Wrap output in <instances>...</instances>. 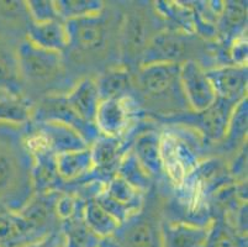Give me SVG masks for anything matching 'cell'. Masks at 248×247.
Here are the masks:
<instances>
[{
    "label": "cell",
    "instance_id": "d4e9b609",
    "mask_svg": "<svg viewBox=\"0 0 248 247\" xmlns=\"http://www.w3.org/2000/svg\"><path fill=\"white\" fill-rule=\"evenodd\" d=\"M104 192L119 203L131 208L134 212L140 213L143 208L145 194H142L141 192L135 189L134 187H131L126 181H124L121 177L116 176V174L112 177L111 180L108 181L107 185L104 188Z\"/></svg>",
    "mask_w": 248,
    "mask_h": 247
},
{
    "label": "cell",
    "instance_id": "e0dca14e",
    "mask_svg": "<svg viewBox=\"0 0 248 247\" xmlns=\"http://www.w3.org/2000/svg\"><path fill=\"white\" fill-rule=\"evenodd\" d=\"M26 40L47 51L63 52L68 49V35L62 20L35 24L30 20L26 29Z\"/></svg>",
    "mask_w": 248,
    "mask_h": 247
},
{
    "label": "cell",
    "instance_id": "44dd1931",
    "mask_svg": "<svg viewBox=\"0 0 248 247\" xmlns=\"http://www.w3.org/2000/svg\"><path fill=\"white\" fill-rule=\"evenodd\" d=\"M83 220L94 235L99 239L112 237L120 229V223L107 213L94 199L87 200L83 209Z\"/></svg>",
    "mask_w": 248,
    "mask_h": 247
},
{
    "label": "cell",
    "instance_id": "f546056e",
    "mask_svg": "<svg viewBox=\"0 0 248 247\" xmlns=\"http://www.w3.org/2000/svg\"><path fill=\"white\" fill-rule=\"evenodd\" d=\"M98 247H119L117 244L115 242V240L112 237H109V239H103L100 241V244L98 245Z\"/></svg>",
    "mask_w": 248,
    "mask_h": 247
},
{
    "label": "cell",
    "instance_id": "ffe728a7",
    "mask_svg": "<svg viewBox=\"0 0 248 247\" xmlns=\"http://www.w3.org/2000/svg\"><path fill=\"white\" fill-rule=\"evenodd\" d=\"M56 166L63 182L82 180L95 171L90 148L61 153L56 156Z\"/></svg>",
    "mask_w": 248,
    "mask_h": 247
},
{
    "label": "cell",
    "instance_id": "f1b7e54d",
    "mask_svg": "<svg viewBox=\"0 0 248 247\" xmlns=\"http://www.w3.org/2000/svg\"><path fill=\"white\" fill-rule=\"evenodd\" d=\"M22 247H64V235L60 228L57 230L52 231L51 234L46 235L42 239L31 242L29 245H25Z\"/></svg>",
    "mask_w": 248,
    "mask_h": 247
},
{
    "label": "cell",
    "instance_id": "cb8c5ba5",
    "mask_svg": "<svg viewBox=\"0 0 248 247\" xmlns=\"http://www.w3.org/2000/svg\"><path fill=\"white\" fill-rule=\"evenodd\" d=\"M155 13L159 16L170 20L177 25V30L183 33L195 35V24H194V14L190 6L182 5V3L175 1H157L155 3Z\"/></svg>",
    "mask_w": 248,
    "mask_h": 247
},
{
    "label": "cell",
    "instance_id": "2e32d148",
    "mask_svg": "<svg viewBox=\"0 0 248 247\" xmlns=\"http://www.w3.org/2000/svg\"><path fill=\"white\" fill-rule=\"evenodd\" d=\"M143 169L152 178L166 177L161 157V136L153 130L142 131L136 135L130 146Z\"/></svg>",
    "mask_w": 248,
    "mask_h": 247
},
{
    "label": "cell",
    "instance_id": "603a6c76",
    "mask_svg": "<svg viewBox=\"0 0 248 247\" xmlns=\"http://www.w3.org/2000/svg\"><path fill=\"white\" fill-rule=\"evenodd\" d=\"M64 235V247H98L101 239L88 229L83 220V214L61 223Z\"/></svg>",
    "mask_w": 248,
    "mask_h": 247
},
{
    "label": "cell",
    "instance_id": "ac0fdd59",
    "mask_svg": "<svg viewBox=\"0 0 248 247\" xmlns=\"http://www.w3.org/2000/svg\"><path fill=\"white\" fill-rule=\"evenodd\" d=\"M94 168L100 174H116L121 157L127 151L124 147L123 137H109L99 133L94 142L89 146Z\"/></svg>",
    "mask_w": 248,
    "mask_h": 247
},
{
    "label": "cell",
    "instance_id": "484cf974",
    "mask_svg": "<svg viewBox=\"0 0 248 247\" xmlns=\"http://www.w3.org/2000/svg\"><path fill=\"white\" fill-rule=\"evenodd\" d=\"M55 5L62 21L95 15L107 6L101 0H56Z\"/></svg>",
    "mask_w": 248,
    "mask_h": 247
},
{
    "label": "cell",
    "instance_id": "8992f818",
    "mask_svg": "<svg viewBox=\"0 0 248 247\" xmlns=\"http://www.w3.org/2000/svg\"><path fill=\"white\" fill-rule=\"evenodd\" d=\"M19 67V74L22 82L41 84L52 82L62 73L63 56L58 52L47 51L31 44L26 38L15 49Z\"/></svg>",
    "mask_w": 248,
    "mask_h": 247
},
{
    "label": "cell",
    "instance_id": "30bf717a",
    "mask_svg": "<svg viewBox=\"0 0 248 247\" xmlns=\"http://www.w3.org/2000/svg\"><path fill=\"white\" fill-rule=\"evenodd\" d=\"M32 133L38 136L45 146L56 156L89 147V144L76 129L60 121H33Z\"/></svg>",
    "mask_w": 248,
    "mask_h": 247
},
{
    "label": "cell",
    "instance_id": "52a82bcc",
    "mask_svg": "<svg viewBox=\"0 0 248 247\" xmlns=\"http://www.w3.org/2000/svg\"><path fill=\"white\" fill-rule=\"evenodd\" d=\"M193 35L175 29H162L151 38L139 67L151 63H178L193 60ZM194 61V60H193ZM137 67V68H139Z\"/></svg>",
    "mask_w": 248,
    "mask_h": 247
},
{
    "label": "cell",
    "instance_id": "d6986e66",
    "mask_svg": "<svg viewBox=\"0 0 248 247\" xmlns=\"http://www.w3.org/2000/svg\"><path fill=\"white\" fill-rule=\"evenodd\" d=\"M95 82L100 100L126 98L134 89V74L123 65L108 68Z\"/></svg>",
    "mask_w": 248,
    "mask_h": 247
},
{
    "label": "cell",
    "instance_id": "277c9868",
    "mask_svg": "<svg viewBox=\"0 0 248 247\" xmlns=\"http://www.w3.org/2000/svg\"><path fill=\"white\" fill-rule=\"evenodd\" d=\"M157 33L158 31L155 30L151 11L146 6L136 5L126 11L123 15L119 30L121 65L128 69L131 65H140L146 47Z\"/></svg>",
    "mask_w": 248,
    "mask_h": 247
},
{
    "label": "cell",
    "instance_id": "9c48e42d",
    "mask_svg": "<svg viewBox=\"0 0 248 247\" xmlns=\"http://www.w3.org/2000/svg\"><path fill=\"white\" fill-rule=\"evenodd\" d=\"M137 101L130 97L100 100L95 115V128L100 135L123 137L127 131L132 114L137 110Z\"/></svg>",
    "mask_w": 248,
    "mask_h": 247
},
{
    "label": "cell",
    "instance_id": "7c38bea8",
    "mask_svg": "<svg viewBox=\"0 0 248 247\" xmlns=\"http://www.w3.org/2000/svg\"><path fill=\"white\" fill-rule=\"evenodd\" d=\"M216 98L238 103L247 97V66H217L206 69Z\"/></svg>",
    "mask_w": 248,
    "mask_h": 247
},
{
    "label": "cell",
    "instance_id": "7a4b0ae2",
    "mask_svg": "<svg viewBox=\"0 0 248 247\" xmlns=\"http://www.w3.org/2000/svg\"><path fill=\"white\" fill-rule=\"evenodd\" d=\"M180 65L178 63H151L137 68L134 78V88L141 95L143 104L158 105L163 115L177 116V109L189 113L182 85H180ZM173 116V117H174Z\"/></svg>",
    "mask_w": 248,
    "mask_h": 247
},
{
    "label": "cell",
    "instance_id": "6da1fadb",
    "mask_svg": "<svg viewBox=\"0 0 248 247\" xmlns=\"http://www.w3.org/2000/svg\"><path fill=\"white\" fill-rule=\"evenodd\" d=\"M19 128L0 125V210L19 212L33 196L32 158Z\"/></svg>",
    "mask_w": 248,
    "mask_h": 247
},
{
    "label": "cell",
    "instance_id": "4316f807",
    "mask_svg": "<svg viewBox=\"0 0 248 247\" xmlns=\"http://www.w3.org/2000/svg\"><path fill=\"white\" fill-rule=\"evenodd\" d=\"M247 116H248V104L247 97L240 101L237 105L234 106L232 112L231 117H230L229 128L225 139V148H236V144L242 142L245 144V140L247 137Z\"/></svg>",
    "mask_w": 248,
    "mask_h": 247
},
{
    "label": "cell",
    "instance_id": "83f0119b",
    "mask_svg": "<svg viewBox=\"0 0 248 247\" xmlns=\"http://www.w3.org/2000/svg\"><path fill=\"white\" fill-rule=\"evenodd\" d=\"M25 6L28 10L29 17L35 24L61 20L58 17L55 1L52 0H29L25 1Z\"/></svg>",
    "mask_w": 248,
    "mask_h": 247
},
{
    "label": "cell",
    "instance_id": "5bb4252c",
    "mask_svg": "<svg viewBox=\"0 0 248 247\" xmlns=\"http://www.w3.org/2000/svg\"><path fill=\"white\" fill-rule=\"evenodd\" d=\"M32 101L20 90L0 87V125L21 129L32 121Z\"/></svg>",
    "mask_w": 248,
    "mask_h": 247
},
{
    "label": "cell",
    "instance_id": "7402d4cb",
    "mask_svg": "<svg viewBox=\"0 0 248 247\" xmlns=\"http://www.w3.org/2000/svg\"><path fill=\"white\" fill-rule=\"evenodd\" d=\"M116 176L121 177L142 194L150 192L152 187V177L140 165L131 148H128L121 157L116 168Z\"/></svg>",
    "mask_w": 248,
    "mask_h": 247
},
{
    "label": "cell",
    "instance_id": "ba28073f",
    "mask_svg": "<svg viewBox=\"0 0 248 247\" xmlns=\"http://www.w3.org/2000/svg\"><path fill=\"white\" fill-rule=\"evenodd\" d=\"M180 85L191 113H202L216 101V94L206 76V69L195 60L180 65Z\"/></svg>",
    "mask_w": 248,
    "mask_h": 247
},
{
    "label": "cell",
    "instance_id": "4fadbf2b",
    "mask_svg": "<svg viewBox=\"0 0 248 247\" xmlns=\"http://www.w3.org/2000/svg\"><path fill=\"white\" fill-rule=\"evenodd\" d=\"M211 226L213 224L200 226L164 219L159 224L161 247H205Z\"/></svg>",
    "mask_w": 248,
    "mask_h": 247
},
{
    "label": "cell",
    "instance_id": "8fae6325",
    "mask_svg": "<svg viewBox=\"0 0 248 247\" xmlns=\"http://www.w3.org/2000/svg\"><path fill=\"white\" fill-rule=\"evenodd\" d=\"M159 224L141 210L123 224L112 239L119 247H161Z\"/></svg>",
    "mask_w": 248,
    "mask_h": 247
},
{
    "label": "cell",
    "instance_id": "9a60e30c",
    "mask_svg": "<svg viewBox=\"0 0 248 247\" xmlns=\"http://www.w3.org/2000/svg\"><path fill=\"white\" fill-rule=\"evenodd\" d=\"M67 104L72 112L83 121L95 125V115L100 104V97L98 93L95 79L85 77L80 79L66 95Z\"/></svg>",
    "mask_w": 248,
    "mask_h": 247
},
{
    "label": "cell",
    "instance_id": "3957f363",
    "mask_svg": "<svg viewBox=\"0 0 248 247\" xmlns=\"http://www.w3.org/2000/svg\"><path fill=\"white\" fill-rule=\"evenodd\" d=\"M183 132L180 135L173 129L159 133L164 173L177 187L202 162L200 151L204 145L202 137L194 129L184 128Z\"/></svg>",
    "mask_w": 248,
    "mask_h": 247
},
{
    "label": "cell",
    "instance_id": "5b68a950",
    "mask_svg": "<svg viewBox=\"0 0 248 247\" xmlns=\"http://www.w3.org/2000/svg\"><path fill=\"white\" fill-rule=\"evenodd\" d=\"M64 22L68 35V49L80 54H98L107 49L111 38V25L107 6L101 13Z\"/></svg>",
    "mask_w": 248,
    "mask_h": 247
}]
</instances>
